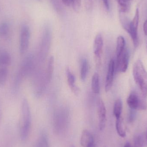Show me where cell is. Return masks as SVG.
Wrapping results in <instances>:
<instances>
[{"label":"cell","mask_w":147,"mask_h":147,"mask_svg":"<svg viewBox=\"0 0 147 147\" xmlns=\"http://www.w3.org/2000/svg\"><path fill=\"white\" fill-rule=\"evenodd\" d=\"M140 20V11L137 8L135 15L132 21H130L127 17L121 16L120 21L123 28L129 34L135 47L139 45V41L138 36V27Z\"/></svg>","instance_id":"1"},{"label":"cell","mask_w":147,"mask_h":147,"mask_svg":"<svg viewBox=\"0 0 147 147\" xmlns=\"http://www.w3.org/2000/svg\"><path fill=\"white\" fill-rule=\"evenodd\" d=\"M133 76L143 97L147 98V72L142 61L138 60L133 66Z\"/></svg>","instance_id":"2"},{"label":"cell","mask_w":147,"mask_h":147,"mask_svg":"<svg viewBox=\"0 0 147 147\" xmlns=\"http://www.w3.org/2000/svg\"><path fill=\"white\" fill-rule=\"evenodd\" d=\"M22 124L20 129L21 140L25 141L28 138L32 123L31 111L27 100L24 98L22 102Z\"/></svg>","instance_id":"3"},{"label":"cell","mask_w":147,"mask_h":147,"mask_svg":"<svg viewBox=\"0 0 147 147\" xmlns=\"http://www.w3.org/2000/svg\"><path fill=\"white\" fill-rule=\"evenodd\" d=\"M30 39V31L29 27L23 25L21 29L20 39V52L24 54L28 49Z\"/></svg>","instance_id":"4"},{"label":"cell","mask_w":147,"mask_h":147,"mask_svg":"<svg viewBox=\"0 0 147 147\" xmlns=\"http://www.w3.org/2000/svg\"><path fill=\"white\" fill-rule=\"evenodd\" d=\"M127 103L130 109L134 110H144L146 109V104L135 92L129 94Z\"/></svg>","instance_id":"5"},{"label":"cell","mask_w":147,"mask_h":147,"mask_svg":"<svg viewBox=\"0 0 147 147\" xmlns=\"http://www.w3.org/2000/svg\"><path fill=\"white\" fill-rule=\"evenodd\" d=\"M103 46V40L101 34H97L95 37L94 43V53L95 61L97 66H100L101 62V54Z\"/></svg>","instance_id":"6"},{"label":"cell","mask_w":147,"mask_h":147,"mask_svg":"<svg viewBox=\"0 0 147 147\" xmlns=\"http://www.w3.org/2000/svg\"><path fill=\"white\" fill-rule=\"evenodd\" d=\"M129 60V53L125 48L121 54L117 57V68L119 72L124 73L127 71Z\"/></svg>","instance_id":"7"},{"label":"cell","mask_w":147,"mask_h":147,"mask_svg":"<svg viewBox=\"0 0 147 147\" xmlns=\"http://www.w3.org/2000/svg\"><path fill=\"white\" fill-rule=\"evenodd\" d=\"M97 113L99 120V128L102 130L105 127L106 121V109L104 103L101 98H99L97 103Z\"/></svg>","instance_id":"8"},{"label":"cell","mask_w":147,"mask_h":147,"mask_svg":"<svg viewBox=\"0 0 147 147\" xmlns=\"http://www.w3.org/2000/svg\"><path fill=\"white\" fill-rule=\"evenodd\" d=\"M115 69V62L114 60L111 59L109 63L105 81V90L106 92H109L112 87L114 81Z\"/></svg>","instance_id":"9"},{"label":"cell","mask_w":147,"mask_h":147,"mask_svg":"<svg viewBox=\"0 0 147 147\" xmlns=\"http://www.w3.org/2000/svg\"><path fill=\"white\" fill-rule=\"evenodd\" d=\"M80 144L83 147L94 146V140L93 136L87 129H84L81 134Z\"/></svg>","instance_id":"10"},{"label":"cell","mask_w":147,"mask_h":147,"mask_svg":"<svg viewBox=\"0 0 147 147\" xmlns=\"http://www.w3.org/2000/svg\"><path fill=\"white\" fill-rule=\"evenodd\" d=\"M66 74L67 76L68 83L71 91L75 95H78L80 92V89L75 84V78L74 75L71 71L70 69L68 67L66 68Z\"/></svg>","instance_id":"11"},{"label":"cell","mask_w":147,"mask_h":147,"mask_svg":"<svg viewBox=\"0 0 147 147\" xmlns=\"http://www.w3.org/2000/svg\"><path fill=\"white\" fill-rule=\"evenodd\" d=\"M91 86L93 92L95 94H99L100 90V80L97 73H95L92 76Z\"/></svg>","instance_id":"12"},{"label":"cell","mask_w":147,"mask_h":147,"mask_svg":"<svg viewBox=\"0 0 147 147\" xmlns=\"http://www.w3.org/2000/svg\"><path fill=\"white\" fill-rule=\"evenodd\" d=\"M122 109V102L120 98H118L116 100L114 104V108H113V113L116 119H117L121 118Z\"/></svg>","instance_id":"13"},{"label":"cell","mask_w":147,"mask_h":147,"mask_svg":"<svg viewBox=\"0 0 147 147\" xmlns=\"http://www.w3.org/2000/svg\"><path fill=\"white\" fill-rule=\"evenodd\" d=\"M125 39L123 36H119L117 41L116 55L117 57H119L125 49Z\"/></svg>","instance_id":"14"},{"label":"cell","mask_w":147,"mask_h":147,"mask_svg":"<svg viewBox=\"0 0 147 147\" xmlns=\"http://www.w3.org/2000/svg\"><path fill=\"white\" fill-rule=\"evenodd\" d=\"M11 61L10 55L7 52H3L0 54V66L5 67L8 66Z\"/></svg>","instance_id":"15"},{"label":"cell","mask_w":147,"mask_h":147,"mask_svg":"<svg viewBox=\"0 0 147 147\" xmlns=\"http://www.w3.org/2000/svg\"><path fill=\"white\" fill-rule=\"evenodd\" d=\"M54 58L53 56H51L49 58L47 65V77L48 82L51 81L52 78L54 70Z\"/></svg>","instance_id":"16"},{"label":"cell","mask_w":147,"mask_h":147,"mask_svg":"<svg viewBox=\"0 0 147 147\" xmlns=\"http://www.w3.org/2000/svg\"><path fill=\"white\" fill-rule=\"evenodd\" d=\"M88 71V63L87 59H84L81 61L80 75L81 80L85 81L87 77Z\"/></svg>","instance_id":"17"},{"label":"cell","mask_w":147,"mask_h":147,"mask_svg":"<svg viewBox=\"0 0 147 147\" xmlns=\"http://www.w3.org/2000/svg\"><path fill=\"white\" fill-rule=\"evenodd\" d=\"M116 129L117 134L120 137L124 138L126 136V132L123 127L121 118L116 119Z\"/></svg>","instance_id":"18"},{"label":"cell","mask_w":147,"mask_h":147,"mask_svg":"<svg viewBox=\"0 0 147 147\" xmlns=\"http://www.w3.org/2000/svg\"><path fill=\"white\" fill-rule=\"evenodd\" d=\"M119 6V11L121 13H127L130 8L129 2L127 0H116Z\"/></svg>","instance_id":"19"},{"label":"cell","mask_w":147,"mask_h":147,"mask_svg":"<svg viewBox=\"0 0 147 147\" xmlns=\"http://www.w3.org/2000/svg\"><path fill=\"white\" fill-rule=\"evenodd\" d=\"M134 147H144L145 140L143 136L141 134L136 135L134 139Z\"/></svg>","instance_id":"20"},{"label":"cell","mask_w":147,"mask_h":147,"mask_svg":"<svg viewBox=\"0 0 147 147\" xmlns=\"http://www.w3.org/2000/svg\"><path fill=\"white\" fill-rule=\"evenodd\" d=\"M8 71L5 67L0 68V86L4 85L7 81Z\"/></svg>","instance_id":"21"},{"label":"cell","mask_w":147,"mask_h":147,"mask_svg":"<svg viewBox=\"0 0 147 147\" xmlns=\"http://www.w3.org/2000/svg\"><path fill=\"white\" fill-rule=\"evenodd\" d=\"M9 32V26L7 23L3 22L0 24V37H6Z\"/></svg>","instance_id":"22"},{"label":"cell","mask_w":147,"mask_h":147,"mask_svg":"<svg viewBox=\"0 0 147 147\" xmlns=\"http://www.w3.org/2000/svg\"><path fill=\"white\" fill-rule=\"evenodd\" d=\"M71 5L73 10L76 13H78L81 7V0H72Z\"/></svg>","instance_id":"23"},{"label":"cell","mask_w":147,"mask_h":147,"mask_svg":"<svg viewBox=\"0 0 147 147\" xmlns=\"http://www.w3.org/2000/svg\"><path fill=\"white\" fill-rule=\"evenodd\" d=\"M47 143L45 137V136L42 135L40 137L36 142L34 147H47Z\"/></svg>","instance_id":"24"},{"label":"cell","mask_w":147,"mask_h":147,"mask_svg":"<svg viewBox=\"0 0 147 147\" xmlns=\"http://www.w3.org/2000/svg\"><path fill=\"white\" fill-rule=\"evenodd\" d=\"M132 110V109H131ZM132 111L129 113V122H132L134 121L135 118L136 114L134 111V110H132Z\"/></svg>","instance_id":"25"},{"label":"cell","mask_w":147,"mask_h":147,"mask_svg":"<svg viewBox=\"0 0 147 147\" xmlns=\"http://www.w3.org/2000/svg\"><path fill=\"white\" fill-rule=\"evenodd\" d=\"M86 7L87 10H90L92 7V0H85Z\"/></svg>","instance_id":"26"},{"label":"cell","mask_w":147,"mask_h":147,"mask_svg":"<svg viewBox=\"0 0 147 147\" xmlns=\"http://www.w3.org/2000/svg\"><path fill=\"white\" fill-rule=\"evenodd\" d=\"M104 6H105V8L107 10H109L110 5L109 0H102Z\"/></svg>","instance_id":"27"},{"label":"cell","mask_w":147,"mask_h":147,"mask_svg":"<svg viewBox=\"0 0 147 147\" xmlns=\"http://www.w3.org/2000/svg\"><path fill=\"white\" fill-rule=\"evenodd\" d=\"M62 2L66 6H69L71 4L72 0H62Z\"/></svg>","instance_id":"28"},{"label":"cell","mask_w":147,"mask_h":147,"mask_svg":"<svg viewBox=\"0 0 147 147\" xmlns=\"http://www.w3.org/2000/svg\"><path fill=\"white\" fill-rule=\"evenodd\" d=\"M143 31H144L145 35L147 36V19L144 22V25H143Z\"/></svg>","instance_id":"29"},{"label":"cell","mask_w":147,"mask_h":147,"mask_svg":"<svg viewBox=\"0 0 147 147\" xmlns=\"http://www.w3.org/2000/svg\"><path fill=\"white\" fill-rule=\"evenodd\" d=\"M124 147H133L129 142H126V144L124 145Z\"/></svg>","instance_id":"30"},{"label":"cell","mask_w":147,"mask_h":147,"mask_svg":"<svg viewBox=\"0 0 147 147\" xmlns=\"http://www.w3.org/2000/svg\"><path fill=\"white\" fill-rule=\"evenodd\" d=\"M1 109H0V121H1Z\"/></svg>","instance_id":"31"},{"label":"cell","mask_w":147,"mask_h":147,"mask_svg":"<svg viewBox=\"0 0 147 147\" xmlns=\"http://www.w3.org/2000/svg\"><path fill=\"white\" fill-rule=\"evenodd\" d=\"M132 1V0H127V1H128V2H130V1Z\"/></svg>","instance_id":"32"},{"label":"cell","mask_w":147,"mask_h":147,"mask_svg":"<svg viewBox=\"0 0 147 147\" xmlns=\"http://www.w3.org/2000/svg\"><path fill=\"white\" fill-rule=\"evenodd\" d=\"M146 46H147V45H146Z\"/></svg>","instance_id":"33"},{"label":"cell","mask_w":147,"mask_h":147,"mask_svg":"<svg viewBox=\"0 0 147 147\" xmlns=\"http://www.w3.org/2000/svg\"></svg>","instance_id":"34"}]
</instances>
